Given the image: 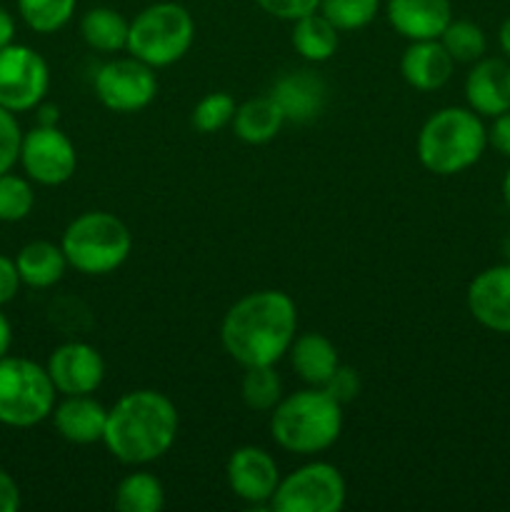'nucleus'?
<instances>
[{
  "label": "nucleus",
  "instance_id": "1",
  "mask_svg": "<svg viewBox=\"0 0 510 512\" xmlns=\"http://www.w3.org/2000/svg\"><path fill=\"white\" fill-rule=\"evenodd\" d=\"M298 333V308L283 290H258L225 313L220 340L243 368L275 365L285 358Z\"/></svg>",
  "mask_w": 510,
  "mask_h": 512
},
{
  "label": "nucleus",
  "instance_id": "2",
  "mask_svg": "<svg viewBox=\"0 0 510 512\" xmlns=\"http://www.w3.org/2000/svg\"><path fill=\"white\" fill-rule=\"evenodd\" d=\"M178 425V410L168 395L133 390L108 410L103 443L118 463L148 465L173 448Z\"/></svg>",
  "mask_w": 510,
  "mask_h": 512
},
{
  "label": "nucleus",
  "instance_id": "3",
  "mask_svg": "<svg viewBox=\"0 0 510 512\" xmlns=\"http://www.w3.org/2000/svg\"><path fill=\"white\" fill-rule=\"evenodd\" d=\"M343 433V405L325 388H305L270 410L275 445L295 455H318L338 443Z\"/></svg>",
  "mask_w": 510,
  "mask_h": 512
},
{
  "label": "nucleus",
  "instance_id": "4",
  "mask_svg": "<svg viewBox=\"0 0 510 512\" xmlns=\"http://www.w3.org/2000/svg\"><path fill=\"white\" fill-rule=\"evenodd\" d=\"M488 148V128L470 108L438 110L423 123L418 133V160L433 175H458L473 168Z\"/></svg>",
  "mask_w": 510,
  "mask_h": 512
},
{
  "label": "nucleus",
  "instance_id": "5",
  "mask_svg": "<svg viewBox=\"0 0 510 512\" xmlns=\"http://www.w3.org/2000/svg\"><path fill=\"white\" fill-rule=\"evenodd\" d=\"M70 268L83 275L115 273L133 250L128 225L105 210H88L65 228L60 240Z\"/></svg>",
  "mask_w": 510,
  "mask_h": 512
},
{
  "label": "nucleus",
  "instance_id": "6",
  "mask_svg": "<svg viewBox=\"0 0 510 512\" xmlns=\"http://www.w3.org/2000/svg\"><path fill=\"white\" fill-rule=\"evenodd\" d=\"M195 40V20L180 3H153L130 20L128 53L150 68L178 63Z\"/></svg>",
  "mask_w": 510,
  "mask_h": 512
},
{
  "label": "nucleus",
  "instance_id": "7",
  "mask_svg": "<svg viewBox=\"0 0 510 512\" xmlns=\"http://www.w3.org/2000/svg\"><path fill=\"white\" fill-rule=\"evenodd\" d=\"M55 385L48 368L28 358H0V423L33 428L53 415Z\"/></svg>",
  "mask_w": 510,
  "mask_h": 512
},
{
  "label": "nucleus",
  "instance_id": "8",
  "mask_svg": "<svg viewBox=\"0 0 510 512\" xmlns=\"http://www.w3.org/2000/svg\"><path fill=\"white\" fill-rule=\"evenodd\" d=\"M348 488L335 465L315 460L303 465L288 478H280L278 490L270 498L275 512H340L345 508Z\"/></svg>",
  "mask_w": 510,
  "mask_h": 512
},
{
  "label": "nucleus",
  "instance_id": "9",
  "mask_svg": "<svg viewBox=\"0 0 510 512\" xmlns=\"http://www.w3.org/2000/svg\"><path fill=\"white\" fill-rule=\"evenodd\" d=\"M95 95L100 103L113 113H140L148 108L158 95L155 68L138 58H115L100 65L93 78Z\"/></svg>",
  "mask_w": 510,
  "mask_h": 512
},
{
  "label": "nucleus",
  "instance_id": "10",
  "mask_svg": "<svg viewBox=\"0 0 510 512\" xmlns=\"http://www.w3.org/2000/svg\"><path fill=\"white\" fill-rule=\"evenodd\" d=\"M50 70L43 55L28 45L10 43L0 50V105L10 113H28L43 103Z\"/></svg>",
  "mask_w": 510,
  "mask_h": 512
},
{
  "label": "nucleus",
  "instance_id": "11",
  "mask_svg": "<svg viewBox=\"0 0 510 512\" xmlns=\"http://www.w3.org/2000/svg\"><path fill=\"white\" fill-rule=\"evenodd\" d=\"M20 165L25 175L40 185L68 183L78 168V153L75 145L58 125H35L33 130L23 135L20 145Z\"/></svg>",
  "mask_w": 510,
  "mask_h": 512
},
{
  "label": "nucleus",
  "instance_id": "12",
  "mask_svg": "<svg viewBox=\"0 0 510 512\" xmlns=\"http://www.w3.org/2000/svg\"><path fill=\"white\" fill-rule=\"evenodd\" d=\"M45 368L60 395H93L105 380L103 355L80 340L58 345Z\"/></svg>",
  "mask_w": 510,
  "mask_h": 512
},
{
  "label": "nucleus",
  "instance_id": "13",
  "mask_svg": "<svg viewBox=\"0 0 510 512\" xmlns=\"http://www.w3.org/2000/svg\"><path fill=\"white\" fill-rule=\"evenodd\" d=\"M225 478L228 488L235 498L245 500L250 505H270L280 483L278 463L270 453L255 445H243L235 450L225 465Z\"/></svg>",
  "mask_w": 510,
  "mask_h": 512
},
{
  "label": "nucleus",
  "instance_id": "14",
  "mask_svg": "<svg viewBox=\"0 0 510 512\" xmlns=\"http://www.w3.org/2000/svg\"><path fill=\"white\" fill-rule=\"evenodd\" d=\"M465 303L475 323L493 333L510 335V263L480 270L470 280Z\"/></svg>",
  "mask_w": 510,
  "mask_h": 512
},
{
  "label": "nucleus",
  "instance_id": "15",
  "mask_svg": "<svg viewBox=\"0 0 510 512\" xmlns=\"http://www.w3.org/2000/svg\"><path fill=\"white\" fill-rule=\"evenodd\" d=\"M468 108L480 118H498L510 110V63L503 58H480L465 78Z\"/></svg>",
  "mask_w": 510,
  "mask_h": 512
},
{
  "label": "nucleus",
  "instance_id": "16",
  "mask_svg": "<svg viewBox=\"0 0 510 512\" xmlns=\"http://www.w3.org/2000/svg\"><path fill=\"white\" fill-rule=\"evenodd\" d=\"M385 18L390 28L410 43L438 40L453 20V5L450 0H388Z\"/></svg>",
  "mask_w": 510,
  "mask_h": 512
},
{
  "label": "nucleus",
  "instance_id": "17",
  "mask_svg": "<svg viewBox=\"0 0 510 512\" xmlns=\"http://www.w3.org/2000/svg\"><path fill=\"white\" fill-rule=\"evenodd\" d=\"M53 425L63 440L73 445L103 443L108 410L93 395H65L53 408Z\"/></svg>",
  "mask_w": 510,
  "mask_h": 512
},
{
  "label": "nucleus",
  "instance_id": "18",
  "mask_svg": "<svg viewBox=\"0 0 510 512\" xmlns=\"http://www.w3.org/2000/svg\"><path fill=\"white\" fill-rule=\"evenodd\" d=\"M455 68V60L440 40H415L405 48L400 58V73L410 88L420 93H433L440 90L450 80Z\"/></svg>",
  "mask_w": 510,
  "mask_h": 512
},
{
  "label": "nucleus",
  "instance_id": "19",
  "mask_svg": "<svg viewBox=\"0 0 510 512\" xmlns=\"http://www.w3.org/2000/svg\"><path fill=\"white\" fill-rule=\"evenodd\" d=\"M275 103L283 110L285 120L293 123H308L318 118L325 105V83L310 70H295L283 75L270 90Z\"/></svg>",
  "mask_w": 510,
  "mask_h": 512
},
{
  "label": "nucleus",
  "instance_id": "20",
  "mask_svg": "<svg viewBox=\"0 0 510 512\" xmlns=\"http://www.w3.org/2000/svg\"><path fill=\"white\" fill-rule=\"evenodd\" d=\"M288 355L298 378L313 388H323L340 365L338 350L323 333L298 335L290 345Z\"/></svg>",
  "mask_w": 510,
  "mask_h": 512
},
{
  "label": "nucleus",
  "instance_id": "21",
  "mask_svg": "<svg viewBox=\"0 0 510 512\" xmlns=\"http://www.w3.org/2000/svg\"><path fill=\"white\" fill-rule=\"evenodd\" d=\"M18 265L20 280H23L28 288H53L55 283H60L68 268V258H65L63 248L50 240H33V243L23 245L15 258Z\"/></svg>",
  "mask_w": 510,
  "mask_h": 512
},
{
  "label": "nucleus",
  "instance_id": "22",
  "mask_svg": "<svg viewBox=\"0 0 510 512\" xmlns=\"http://www.w3.org/2000/svg\"><path fill=\"white\" fill-rule=\"evenodd\" d=\"M285 125V115L273 95H260V98L245 100L235 108L233 130L243 143L265 145L280 133Z\"/></svg>",
  "mask_w": 510,
  "mask_h": 512
},
{
  "label": "nucleus",
  "instance_id": "23",
  "mask_svg": "<svg viewBox=\"0 0 510 512\" xmlns=\"http://www.w3.org/2000/svg\"><path fill=\"white\" fill-rule=\"evenodd\" d=\"M338 33L340 30L320 10H315V13L293 20L290 43H293L295 53L308 63H325L338 50Z\"/></svg>",
  "mask_w": 510,
  "mask_h": 512
},
{
  "label": "nucleus",
  "instance_id": "24",
  "mask_svg": "<svg viewBox=\"0 0 510 512\" xmlns=\"http://www.w3.org/2000/svg\"><path fill=\"white\" fill-rule=\"evenodd\" d=\"M128 30V20L108 5L90 8L80 18V35L88 48L98 50V53H118V50L128 48Z\"/></svg>",
  "mask_w": 510,
  "mask_h": 512
},
{
  "label": "nucleus",
  "instance_id": "25",
  "mask_svg": "<svg viewBox=\"0 0 510 512\" xmlns=\"http://www.w3.org/2000/svg\"><path fill=\"white\" fill-rule=\"evenodd\" d=\"M115 508L120 512H160L165 508V490L155 475L130 473L115 488Z\"/></svg>",
  "mask_w": 510,
  "mask_h": 512
},
{
  "label": "nucleus",
  "instance_id": "26",
  "mask_svg": "<svg viewBox=\"0 0 510 512\" xmlns=\"http://www.w3.org/2000/svg\"><path fill=\"white\" fill-rule=\"evenodd\" d=\"M240 398L253 413H270L283 400V380L275 373V365L245 368L243 383H240Z\"/></svg>",
  "mask_w": 510,
  "mask_h": 512
},
{
  "label": "nucleus",
  "instance_id": "27",
  "mask_svg": "<svg viewBox=\"0 0 510 512\" xmlns=\"http://www.w3.org/2000/svg\"><path fill=\"white\" fill-rule=\"evenodd\" d=\"M75 5L78 0H18V13L30 30L50 35L70 23Z\"/></svg>",
  "mask_w": 510,
  "mask_h": 512
},
{
  "label": "nucleus",
  "instance_id": "28",
  "mask_svg": "<svg viewBox=\"0 0 510 512\" xmlns=\"http://www.w3.org/2000/svg\"><path fill=\"white\" fill-rule=\"evenodd\" d=\"M438 40L455 63H478L488 50V38H485L483 28L473 20H450Z\"/></svg>",
  "mask_w": 510,
  "mask_h": 512
},
{
  "label": "nucleus",
  "instance_id": "29",
  "mask_svg": "<svg viewBox=\"0 0 510 512\" xmlns=\"http://www.w3.org/2000/svg\"><path fill=\"white\" fill-rule=\"evenodd\" d=\"M380 0H320V13L340 30H363L378 15Z\"/></svg>",
  "mask_w": 510,
  "mask_h": 512
},
{
  "label": "nucleus",
  "instance_id": "30",
  "mask_svg": "<svg viewBox=\"0 0 510 512\" xmlns=\"http://www.w3.org/2000/svg\"><path fill=\"white\" fill-rule=\"evenodd\" d=\"M35 205V193L30 183L20 175L0 173V220L3 223H18L30 215Z\"/></svg>",
  "mask_w": 510,
  "mask_h": 512
},
{
  "label": "nucleus",
  "instance_id": "31",
  "mask_svg": "<svg viewBox=\"0 0 510 512\" xmlns=\"http://www.w3.org/2000/svg\"><path fill=\"white\" fill-rule=\"evenodd\" d=\"M235 100L228 93H208L205 98L198 100V105L193 108L190 115V123L198 133H218L225 125L233 123L235 115Z\"/></svg>",
  "mask_w": 510,
  "mask_h": 512
},
{
  "label": "nucleus",
  "instance_id": "32",
  "mask_svg": "<svg viewBox=\"0 0 510 512\" xmlns=\"http://www.w3.org/2000/svg\"><path fill=\"white\" fill-rule=\"evenodd\" d=\"M23 130H20L15 113L0 105V173H8L20 160Z\"/></svg>",
  "mask_w": 510,
  "mask_h": 512
},
{
  "label": "nucleus",
  "instance_id": "33",
  "mask_svg": "<svg viewBox=\"0 0 510 512\" xmlns=\"http://www.w3.org/2000/svg\"><path fill=\"white\" fill-rule=\"evenodd\" d=\"M255 3L273 18L290 20V23L320 8V0H255Z\"/></svg>",
  "mask_w": 510,
  "mask_h": 512
},
{
  "label": "nucleus",
  "instance_id": "34",
  "mask_svg": "<svg viewBox=\"0 0 510 512\" xmlns=\"http://www.w3.org/2000/svg\"><path fill=\"white\" fill-rule=\"evenodd\" d=\"M323 388L328 390V393L333 395L340 405H345V403H350V400L358 398L360 378L353 368H348V365H338V370L330 375V380L323 385Z\"/></svg>",
  "mask_w": 510,
  "mask_h": 512
},
{
  "label": "nucleus",
  "instance_id": "35",
  "mask_svg": "<svg viewBox=\"0 0 510 512\" xmlns=\"http://www.w3.org/2000/svg\"><path fill=\"white\" fill-rule=\"evenodd\" d=\"M20 285H23V280H20L15 260L0 255V308H3V305H8L10 300L18 295Z\"/></svg>",
  "mask_w": 510,
  "mask_h": 512
},
{
  "label": "nucleus",
  "instance_id": "36",
  "mask_svg": "<svg viewBox=\"0 0 510 512\" xmlns=\"http://www.w3.org/2000/svg\"><path fill=\"white\" fill-rule=\"evenodd\" d=\"M488 145H493L500 155L510 158V110L493 118V125L488 128Z\"/></svg>",
  "mask_w": 510,
  "mask_h": 512
},
{
  "label": "nucleus",
  "instance_id": "37",
  "mask_svg": "<svg viewBox=\"0 0 510 512\" xmlns=\"http://www.w3.org/2000/svg\"><path fill=\"white\" fill-rule=\"evenodd\" d=\"M20 508V488L3 468H0V512H15Z\"/></svg>",
  "mask_w": 510,
  "mask_h": 512
},
{
  "label": "nucleus",
  "instance_id": "38",
  "mask_svg": "<svg viewBox=\"0 0 510 512\" xmlns=\"http://www.w3.org/2000/svg\"><path fill=\"white\" fill-rule=\"evenodd\" d=\"M15 38V20L5 8H0V50L8 48Z\"/></svg>",
  "mask_w": 510,
  "mask_h": 512
},
{
  "label": "nucleus",
  "instance_id": "39",
  "mask_svg": "<svg viewBox=\"0 0 510 512\" xmlns=\"http://www.w3.org/2000/svg\"><path fill=\"white\" fill-rule=\"evenodd\" d=\"M13 343V328H10V320L0 313V358H5Z\"/></svg>",
  "mask_w": 510,
  "mask_h": 512
},
{
  "label": "nucleus",
  "instance_id": "40",
  "mask_svg": "<svg viewBox=\"0 0 510 512\" xmlns=\"http://www.w3.org/2000/svg\"><path fill=\"white\" fill-rule=\"evenodd\" d=\"M58 108L55 105H38V125H58Z\"/></svg>",
  "mask_w": 510,
  "mask_h": 512
},
{
  "label": "nucleus",
  "instance_id": "41",
  "mask_svg": "<svg viewBox=\"0 0 510 512\" xmlns=\"http://www.w3.org/2000/svg\"><path fill=\"white\" fill-rule=\"evenodd\" d=\"M498 43H500V50H503V53H505V58L510 60V15L503 20V25H500Z\"/></svg>",
  "mask_w": 510,
  "mask_h": 512
},
{
  "label": "nucleus",
  "instance_id": "42",
  "mask_svg": "<svg viewBox=\"0 0 510 512\" xmlns=\"http://www.w3.org/2000/svg\"><path fill=\"white\" fill-rule=\"evenodd\" d=\"M503 200H505V208L510 210V168L505 170V178H503Z\"/></svg>",
  "mask_w": 510,
  "mask_h": 512
}]
</instances>
